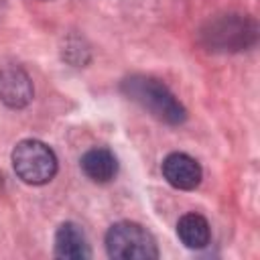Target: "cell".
<instances>
[{
    "mask_svg": "<svg viewBox=\"0 0 260 260\" xmlns=\"http://www.w3.org/2000/svg\"><path fill=\"white\" fill-rule=\"evenodd\" d=\"M258 41V24L250 14L223 12L211 16L199 30V43L211 53H240Z\"/></svg>",
    "mask_w": 260,
    "mask_h": 260,
    "instance_id": "2",
    "label": "cell"
},
{
    "mask_svg": "<svg viewBox=\"0 0 260 260\" xmlns=\"http://www.w3.org/2000/svg\"><path fill=\"white\" fill-rule=\"evenodd\" d=\"M79 165H81L83 175L89 181L100 183V185L114 181L116 175H118V158L110 148H104V146L89 148L81 156Z\"/></svg>",
    "mask_w": 260,
    "mask_h": 260,
    "instance_id": "8",
    "label": "cell"
},
{
    "mask_svg": "<svg viewBox=\"0 0 260 260\" xmlns=\"http://www.w3.org/2000/svg\"><path fill=\"white\" fill-rule=\"evenodd\" d=\"M53 246H55V256L57 258L85 260V258L91 256L89 244H87V238H85L83 230L73 221H65V223H61L57 228Z\"/></svg>",
    "mask_w": 260,
    "mask_h": 260,
    "instance_id": "7",
    "label": "cell"
},
{
    "mask_svg": "<svg viewBox=\"0 0 260 260\" xmlns=\"http://www.w3.org/2000/svg\"><path fill=\"white\" fill-rule=\"evenodd\" d=\"M120 91L158 122L179 126L187 120V110L183 108V104L160 79L152 75H142V73L130 75L122 79Z\"/></svg>",
    "mask_w": 260,
    "mask_h": 260,
    "instance_id": "1",
    "label": "cell"
},
{
    "mask_svg": "<svg viewBox=\"0 0 260 260\" xmlns=\"http://www.w3.org/2000/svg\"><path fill=\"white\" fill-rule=\"evenodd\" d=\"M106 252L114 260H154L158 248L154 236L136 221H116L106 232Z\"/></svg>",
    "mask_w": 260,
    "mask_h": 260,
    "instance_id": "3",
    "label": "cell"
},
{
    "mask_svg": "<svg viewBox=\"0 0 260 260\" xmlns=\"http://www.w3.org/2000/svg\"><path fill=\"white\" fill-rule=\"evenodd\" d=\"M160 171H162L165 181L171 187L181 189V191L197 189L201 179H203L201 165L193 156H189L185 152H171V154H167L162 165H160Z\"/></svg>",
    "mask_w": 260,
    "mask_h": 260,
    "instance_id": "5",
    "label": "cell"
},
{
    "mask_svg": "<svg viewBox=\"0 0 260 260\" xmlns=\"http://www.w3.org/2000/svg\"><path fill=\"white\" fill-rule=\"evenodd\" d=\"M12 169L16 177L26 185H45L57 175L59 162L51 146L41 140L24 138L12 148Z\"/></svg>",
    "mask_w": 260,
    "mask_h": 260,
    "instance_id": "4",
    "label": "cell"
},
{
    "mask_svg": "<svg viewBox=\"0 0 260 260\" xmlns=\"http://www.w3.org/2000/svg\"><path fill=\"white\" fill-rule=\"evenodd\" d=\"M35 89L28 73L18 65L0 67V102L12 110L26 108L32 102Z\"/></svg>",
    "mask_w": 260,
    "mask_h": 260,
    "instance_id": "6",
    "label": "cell"
},
{
    "mask_svg": "<svg viewBox=\"0 0 260 260\" xmlns=\"http://www.w3.org/2000/svg\"><path fill=\"white\" fill-rule=\"evenodd\" d=\"M177 236L185 248L203 250V248H207V244L211 240V228H209V221L201 213L189 211L179 217Z\"/></svg>",
    "mask_w": 260,
    "mask_h": 260,
    "instance_id": "9",
    "label": "cell"
}]
</instances>
